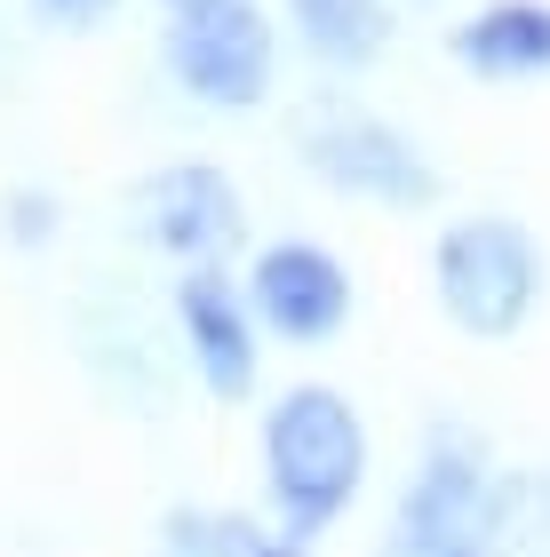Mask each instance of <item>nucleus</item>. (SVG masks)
<instances>
[{"mask_svg":"<svg viewBox=\"0 0 550 557\" xmlns=\"http://www.w3.org/2000/svg\"><path fill=\"white\" fill-rule=\"evenodd\" d=\"M256 462H264L271 525H280L288 542L319 549L343 518H352V502L367 494L375 438H367V414L352 407V391L288 383L256 422Z\"/></svg>","mask_w":550,"mask_h":557,"instance_id":"obj_1","label":"nucleus"},{"mask_svg":"<svg viewBox=\"0 0 550 557\" xmlns=\"http://www.w3.org/2000/svg\"><path fill=\"white\" fill-rule=\"evenodd\" d=\"M542 287H550L542 239L518 215L470 208L431 232V302L463 343H511L542 311Z\"/></svg>","mask_w":550,"mask_h":557,"instance_id":"obj_2","label":"nucleus"},{"mask_svg":"<svg viewBox=\"0 0 550 557\" xmlns=\"http://www.w3.org/2000/svg\"><path fill=\"white\" fill-rule=\"evenodd\" d=\"M160 64L199 112H256L280 88V16L264 0H199L160 24Z\"/></svg>","mask_w":550,"mask_h":557,"instance_id":"obj_3","label":"nucleus"},{"mask_svg":"<svg viewBox=\"0 0 550 557\" xmlns=\"http://www.w3.org/2000/svg\"><path fill=\"white\" fill-rule=\"evenodd\" d=\"M295 160H304V175H319L335 199H359V208H383V215L439 208L431 151L399 128V120H383V112H359V104L304 112V128H295Z\"/></svg>","mask_w":550,"mask_h":557,"instance_id":"obj_4","label":"nucleus"},{"mask_svg":"<svg viewBox=\"0 0 550 557\" xmlns=\"http://www.w3.org/2000/svg\"><path fill=\"white\" fill-rule=\"evenodd\" d=\"M487 502H494L487 438L470 422H431L375 557H455L470 542H487Z\"/></svg>","mask_w":550,"mask_h":557,"instance_id":"obj_5","label":"nucleus"},{"mask_svg":"<svg viewBox=\"0 0 550 557\" xmlns=\"http://www.w3.org/2000/svg\"><path fill=\"white\" fill-rule=\"evenodd\" d=\"M120 215H129V232L152 247V256H168L176 271L223 263L247 239V199L232 184V168H216V160H160V168H144L136 184L120 191Z\"/></svg>","mask_w":550,"mask_h":557,"instance_id":"obj_6","label":"nucleus"},{"mask_svg":"<svg viewBox=\"0 0 550 557\" xmlns=\"http://www.w3.org/2000/svg\"><path fill=\"white\" fill-rule=\"evenodd\" d=\"M240 287H247V302H256L264 343H288V350L335 343L343 326H352V311H359V278H352V263H343L328 239H304V232L264 239L256 256H247Z\"/></svg>","mask_w":550,"mask_h":557,"instance_id":"obj_7","label":"nucleus"},{"mask_svg":"<svg viewBox=\"0 0 550 557\" xmlns=\"http://www.w3.org/2000/svg\"><path fill=\"white\" fill-rule=\"evenodd\" d=\"M168 319H176V350L192 367V383L240 407L256 398V374H264V326H256V302L223 263H192L168 278Z\"/></svg>","mask_w":550,"mask_h":557,"instance_id":"obj_8","label":"nucleus"},{"mask_svg":"<svg viewBox=\"0 0 550 557\" xmlns=\"http://www.w3.org/2000/svg\"><path fill=\"white\" fill-rule=\"evenodd\" d=\"M455 64L487 88H518V81H550V0H479L455 24Z\"/></svg>","mask_w":550,"mask_h":557,"instance_id":"obj_9","label":"nucleus"},{"mask_svg":"<svg viewBox=\"0 0 550 557\" xmlns=\"http://www.w3.org/2000/svg\"><path fill=\"white\" fill-rule=\"evenodd\" d=\"M152 557H311L304 542H288L271 518L232 510V502H176L160 518Z\"/></svg>","mask_w":550,"mask_h":557,"instance_id":"obj_10","label":"nucleus"},{"mask_svg":"<svg viewBox=\"0 0 550 557\" xmlns=\"http://www.w3.org/2000/svg\"><path fill=\"white\" fill-rule=\"evenodd\" d=\"M280 9L304 57L328 72H367L391 48V0H280Z\"/></svg>","mask_w":550,"mask_h":557,"instance_id":"obj_11","label":"nucleus"},{"mask_svg":"<svg viewBox=\"0 0 550 557\" xmlns=\"http://www.w3.org/2000/svg\"><path fill=\"white\" fill-rule=\"evenodd\" d=\"M0 232H9V247H48L64 232V199L40 191V184H16L9 199H0Z\"/></svg>","mask_w":550,"mask_h":557,"instance_id":"obj_12","label":"nucleus"},{"mask_svg":"<svg viewBox=\"0 0 550 557\" xmlns=\"http://www.w3.org/2000/svg\"><path fill=\"white\" fill-rule=\"evenodd\" d=\"M40 24H57V33H96V24L120 16V0H24Z\"/></svg>","mask_w":550,"mask_h":557,"instance_id":"obj_13","label":"nucleus"},{"mask_svg":"<svg viewBox=\"0 0 550 557\" xmlns=\"http://www.w3.org/2000/svg\"><path fill=\"white\" fill-rule=\"evenodd\" d=\"M455 557H503V549H494V542H470V549H455Z\"/></svg>","mask_w":550,"mask_h":557,"instance_id":"obj_14","label":"nucleus"},{"mask_svg":"<svg viewBox=\"0 0 550 557\" xmlns=\"http://www.w3.org/2000/svg\"><path fill=\"white\" fill-rule=\"evenodd\" d=\"M160 9H168V16H184V9H199V0H160Z\"/></svg>","mask_w":550,"mask_h":557,"instance_id":"obj_15","label":"nucleus"},{"mask_svg":"<svg viewBox=\"0 0 550 557\" xmlns=\"http://www.w3.org/2000/svg\"><path fill=\"white\" fill-rule=\"evenodd\" d=\"M542 557H550V549H542Z\"/></svg>","mask_w":550,"mask_h":557,"instance_id":"obj_16","label":"nucleus"}]
</instances>
